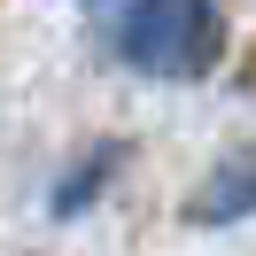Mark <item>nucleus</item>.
<instances>
[{"label": "nucleus", "instance_id": "1", "mask_svg": "<svg viewBox=\"0 0 256 256\" xmlns=\"http://www.w3.org/2000/svg\"><path fill=\"white\" fill-rule=\"evenodd\" d=\"M202 32H210V24H202V0H148L140 24L124 32V47L140 54V62H178V47H186V39L202 47Z\"/></svg>", "mask_w": 256, "mask_h": 256}]
</instances>
